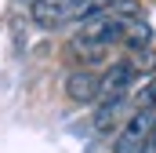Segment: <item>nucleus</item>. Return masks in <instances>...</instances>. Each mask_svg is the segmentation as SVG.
<instances>
[{
  "label": "nucleus",
  "mask_w": 156,
  "mask_h": 153,
  "mask_svg": "<svg viewBox=\"0 0 156 153\" xmlns=\"http://www.w3.org/2000/svg\"><path fill=\"white\" fill-rule=\"evenodd\" d=\"M131 84H134V66H131V62H113V66L105 69V76L98 80V99H102V102L127 99Z\"/></svg>",
  "instance_id": "f03ea898"
},
{
  "label": "nucleus",
  "mask_w": 156,
  "mask_h": 153,
  "mask_svg": "<svg viewBox=\"0 0 156 153\" xmlns=\"http://www.w3.org/2000/svg\"><path fill=\"white\" fill-rule=\"evenodd\" d=\"M138 110H156V80L142 91V106H138Z\"/></svg>",
  "instance_id": "39448f33"
},
{
  "label": "nucleus",
  "mask_w": 156,
  "mask_h": 153,
  "mask_svg": "<svg viewBox=\"0 0 156 153\" xmlns=\"http://www.w3.org/2000/svg\"><path fill=\"white\" fill-rule=\"evenodd\" d=\"M66 0H33V22L40 26H62V22H69L66 18Z\"/></svg>",
  "instance_id": "7ed1b4c3"
},
{
  "label": "nucleus",
  "mask_w": 156,
  "mask_h": 153,
  "mask_svg": "<svg viewBox=\"0 0 156 153\" xmlns=\"http://www.w3.org/2000/svg\"><path fill=\"white\" fill-rule=\"evenodd\" d=\"M149 146L156 150V124H153V135H149Z\"/></svg>",
  "instance_id": "423d86ee"
},
{
  "label": "nucleus",
  "mask_w": 156,
  "mask_h": 153,
  "mask_svg": "<svg viewBox=\"0 0 156 153\" xmlns=\"http://www.w3.org/2000/svg\"><path fill=\"white\" fill-rule=\"evenodd\" d=\"M66 95L76 99V102L98 99V76H94V73H73L69 80H66Z\"/></svg>",
  "instance_id": "20e7f679"
},
{
  "label": "nucleus",
  "mask_w": 156,
  "mask_h": 153,
  "mask_svg": "<svg viewBox=\"0 0 156 153\" xmlns=\"http://www.w3.org/2000/svg\"><path fill=\"white\" fill-rule=\"evenodd\" d=\"M142 153H156V150H153V146H145V150H142Z\"/></svg>",
  "instance_id": "0eeeda50"
},
{
  "label": "nucleus",
  "mask_w": 156,
  "mask_h": 153,
  "mask_svg": "<svg viewBox=\"0 0 156 153\" xmlns=\"http://www.w3.org/2000/svg\"><path fill=\"white\" fill-rule=\"evenodd\" d=\"M153 124H156V110H138V113L123 124V131H120L116 150H113V153H142L145 146H149Z\"/></svg>",
  "instance_id": "f257e3e1"
}]
</instances>
